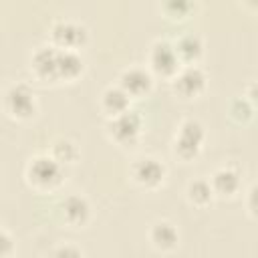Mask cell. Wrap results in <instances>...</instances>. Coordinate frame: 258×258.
Here are the masks:
<instances>
[{
    "label": "cell",
    "mask_w": 258,
    "mask_h": 258,
    "mask_svg": "<svg viewBox=\"0 0 258 258\" xmlns=\"http://www.w3.org/2000/svg\"><path fill=\"white\" fill-rule=\"evenodd\" d=\"M12 248H14V244H12L10 234L0 228V258H6L12 252Z\"/></svg>",
    "instance_id": "22"
},
{
    "label": "cell",
    "mask_w": 258,
    "mask_h": 258,
    "mask_svg": "<svg viewBox=\"0 0 258 258\" xmlns=\"http://www.w3.org/2000/svg\"><path fill=\"white\" fill-rule=\"evenodd\" d=\"M50 157L56 159L60 165H64V163H73V161L79 157V149H77V145H75L71 139L58 137V139L52 141Z\"/></svg>",
    "instance_id": "17"
},
{
    "label": "cell",
    "mask_w": 258,
    "mask_h": 258,
    "mask_svg": "<svg viewBox=\"0 0 258 258\" xmlns=\"http://www.w3.org/2000/svg\"><path fill=\"white\" fill-rule=\"evenodd\" d=\"M109 133L121 145L133 143L139 137V133H141V115L137 111H133V109H127V111L111 117Z\"/></svg>",
    "instance_id": "4"
},
{
    "label": "cell",
    "mask_w": 258,
    "mask_h": 258,
    "mask_svg": "<svg viewBox=\"0 0 258 258\" xmlns=\"http://www.w3.org/2000/svg\"><path fill=\"white\" fill-rule=\"evenodd\" d=\"M129 101H131V97L117 85V87H107L105 89L101 105H103V109L107 111L109 117H115V115L129 109Z\"/></svg>",
    "instance_id": "16"
},
{
    "label": "cell",
    "mask_w": 258,
    "mask_h": 258,
    "mask_svg": "<svg viewBox=\"0 0 258 258\" xmlns=\"http://www.w3.org/2000/svg\"><path fill=\"white\" fill-rule=\"evenodd\" d=\"M254 115V105H252V99H234L232 105H230V117L238 123H246L248 119H252Z\"/></svg>",
    "instance_id": "19"
},
{
    "label": "cell",
    "mask_w": 258,
    "mask_h": 258,
    "mask_svg": "<svg viewBox=\"0 0 258 258\" xmlns=\"http://www.w3.org/2000/svg\"><path fill=\"white\" fill-rule=\"evenodd\" d=\"M173 50H175L179 62L194 64V62L200 58L202 50H204V42H202V38H200L198 34L185 32V34H181V36L173 42Z\"/></svg>",
    "instance_id": "12"
},
{
    "label": "cell",
    "mask_w": 258,
    "mask_h": 258,
    "mask_svg": "<svg viewBox=\"0 0 258 258\" xmlns=\"http://www.w3.org/2000/svg\"><path fill=\"white\" fill-rule=\"evenodd\" d=\"M149 64L157 75L175 77V73L181 69V62L173 50V42H167V40L153 42L151 52H149Z\"/></svg>",
    "instance_id": "6"
},
{
    "label": "cell",
    "mask_w": 258,
    "mask_h": 258,
    "mask_svg": "<svg viewBox=\"0 0 258 258\" xmlns=\"http://www.w3.org/2000/svg\"><path fill=\"white\" fill-rule=\"evenodd\" d=\"M131 173H133V179L139 185H143V187H155L165 177V165L159 159H155L151 155H145V157L135 159V163L131 167Z\"/></svg>",
    "instance_id": "8"
},
{
    "label": "cell",
    "mask_w": 258,
    "mask_h": 258,
    "mask_svg": "<svg viewBox=\"0 0 258 258\" xmlns=\"http://www.w3.org/2000/svg\"><path fill=\"white\" fill-rule=\"evenodd\" d=\"M60 212L64 222H69L71 226H83L91 216V206L85 196L71 194L60 202Z\"/></svg>",
    "instance_id": "10"
},
{
    "label": "cell",
    "mask_w": 258,
    "mask_h": 258,
    "mask_svg": "<svg viewBox=\"0 0 258 258\" xmlns=\"http://www.w3.org/2000/svg\"><path fill=\"white\" fill-rule=\"evenodd\" d=\"M151 85H153V79H151L149 71H145L141 67H129L119 77V87L129 97H143L145 93H149Z\"/></svg>",
    "instance_id": "9"
},
{
    "label": "cell",
    "mask_w": 258,
    "mask_h": 258,
    "mask_svg": "<svg viewBox=\"0 0 258 258\" xmlns=\"http://www.w3.org/2000/svg\"><path fill=\"white\" fill-rule=\"evenodd\" d=\"M206 87V73L198 64L181 67L173 77V89L181 97H196Z\"/></svg>",
    "instance_id": "7"
},
{
    "label": "cell",
    "mask_w": 258,
    "mask_h": 258,
    "mask_svg": "<svg viewBox=\"0 0 258 258\" xmlns=\"http://www.w3.org/2000/svg\"><path fill=\"white\" fill-rule=\"evenodd\" d=\"M214 194L220 196H232L240 187V173L232 167H220L214 171V175L208 179Z\"/></svg>",
    "instance_id": "13"
},
{
    "label": "cell",
    "mask_w": 258,
    "mask_h": 258,
    "mask_svg": "<svg viewBox=\"0 0 258 258\" xmlns=\"http://www.w3.org/2000/svg\"><path fill=\"white\" fill-rule=\"evenodd\" d=\"M4 107L10 117L28 119L36 113V97L26 85L16 83V85L8 87V91L4 95Z\"/></svg>",
    "instance_id": "2"
},
{
    "label": "cell",
    "mask_w": 258,
    "mask_h": 258,
    "mask_svg": "<svg viewBox=\"0 0 258 258\" xmlns=\"http://www.w3.org/2000/svg\"><path fill=\"white\" fill-rule=\"evenodd\" d=\"M204 127L200 121L196 119H185L179 129H177V135H175V153L181 157V159H189V157H196L202 149V143H204Z\"/></svg>",
    "instance_id": "3"
},
{
    "label": "cell",
    "mask_w": 258,
    "mask_h": 258,
    "mask_svg": "<svg viewBox=\"0 0 258 258\" xmlns=\"http://www.w3.org/2000/svg\"><path fill=\"white\" fill-rule=\"evenodd\" d=\"M50 34H52V40H54L56 48H67V50H77L87 40V28L81 22H75V20L54 22Z\"/></svg>",
    "instance_id": "5"
},
{
    "label": "cell",
    "mask_w": 258,
    "mask_h": 258,
    "mask_svg": "<svg viewBox=\"0 0 258 258\" xmlns=\"http://www.w3.org/2000/svg\"><path fill=\"white\" fill-rule=\"evenodd\" d=\"M161 8L171 18H183V16H187L194 10V4L191 2H185V0H177V2L171 0V2H165Z\"/></svg>",
    "instance_id": "20"
},
{
    "label": "cell",
    "mask_w": 258,
    "mask_h": 258,
    "mask_svg": "<svg viewBox=\"0 0 258 258\" xmlns=\"http://www.w3.org/2000/svg\"><path fill=\"white\" fill-rule=\"evenodd\" d=\"M149 238L153 242L155 248L159 250H171L177 246V240H179V234H177V228L167 222V220H159L151 226L149 230Z\"/></svg>",
    "instance_id": "14"
},
{
    "label": "cell",
    "mask_w": 258,
    "mask_h": 258,
    "mask_svg": "<svg viewBox=\"0 0 258 258\" xmlns=\"http://www.w3.org/2000/svg\"><path fill=\"white\" fill-rule=\"evenodd\" d=\"M56 46H40L32 54V71L44 81H56Z\"/></svg>",
    "instance_id": "11"
},
{
    "label": "cell",
    "mask_w": 258,
    "mask_h": 258,
    "mask_svg": "<svg viewBox=\"0 0 258 258\" xmlns=\"http://www.w3.org/2000/svg\"><path fill=\"white\" fill-rule=\"evenodd\" d=\"M83 71V58L77 50L58 48L56 52V75L58 79H75Z\"/></svg>",
    "instance_id": "15"
},
{
    "label": "cell",
    "mask_w": 258,
    "mask_h": 258,
    "mask_svg": "<svg viewBox=\"0 0 258 258\" xmlns=\"http://www.w3.org/2000/svg\"><path fill=\"white\" fill-rule=\"evenodd\" d=\"M26 175H28L30 183H34L36 187L52 189L62 179V165L56 159H52L50 155H36L34 159H30Z\"/></svg>",
    "instance_id": "1"
},
{
    "label": "cell",
    "mask_w": 258,
    "mask_h": 258,
    "mask_svg": "<svg viewBox=\"0 0 258 258\" xmlns=\"http://www.w3.org/2000/svg\"><path fill=\"white\" fill-rule=\"evenodd\" d=\"M50 258H83V252L73 244H62L52 252Z\"/></svg>",
    "instance_id": "21"
},
{
    "label": "cell",
    "mask_w": 258,
    "mask_h": 258,
    "mask_svg": "<svg viewBox=\"0 0 258 258\" xmlns=\"http://www.w3.org/2000/svg\"><path fill=\"white\" fill-rule=\"evenodd\" d=\"M187 198L191 204L196 206H206L210 204V200L214 198V191H212V185L208 179L200 177V179H194L187 183Z\"/></svg>",
    "instance_id": "18"
}]
</instances>
